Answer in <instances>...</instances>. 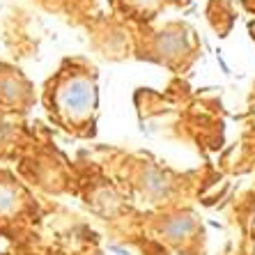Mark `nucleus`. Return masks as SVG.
<instances>
[{
    "instance_id": "nucleus-1",
    "label": "nucleus",
    "mask_w": 255,
    "mask_h": 255,
    "mask_svg": "<svg viewBox=\"0 0 255 255\" xmlns=\"http://www.w3.org/2000/svg\"><path fill=\"white\" fill-rule=\"evenodd\" d=\"M46 106L65 129L88 131L99 108L95 69L83 62H65L46 85Z\"/></svg>"
},
{
    "instance_id": "nucleus-2",
    "label": "nucleus",
    "mask_w": 255,
    "mask_h": 255,
    "mask_svg": "<svg viewBox=\"0 0 255 255\" xmlns=\"http://www.w3.org/2000/svg\"><path fill=\"white\" fill-rule=\"evenodd\" d=\"M152 55L154 60L163 62L168 67H177L182 65L186 58L193 55L196 51V39H193V32H191L186 25L182 23H168L154 32L152 37Z\"/></svg>"
},
{
    "instance_id": "nucleus-3",
    "label": "nucleus",
    "mask_w": 255,
    "mask_h": 255,
    "mask_svg": "<svg viewBox=\"0 0 255 255\" xmlns=\"http://www.w3.org/2000/svg\"><path fill=\"white\" fill-rule=\"evenodd\" d=\"M32 101V88L28 78L12 65L0 62V106L7 111H23Z\"/></svg>"
},
{
    "instance_id": "nucleus-4",
    "label": "nucleus",
    "mask_w": 255,
    "mask_h": 255,
    "mask_svg": "<svg viewBox=\"0 0 255 255\" xmlns=\"http://www.w3.org/2000/svg\"><path fill=\"white\" fill-rule=\"evenodd\" d=\"M25 196L21 186L12 179H0V219H9L21 212Z\"/></svg>"
},
{
    "instance_id": "nucleus-5",
    "label": "nucleus",
    "mask_w": 255,
    "mask_h": 255,
    "mask_svg": "<svg viewBox=\"0 0 255 255\" xmlns=\"http://www.w3.org/2000/svg\"><path fill=\"white\" fill-rule=\"evenodd\" d=\"M122 2H125L127 12L138 18H152L166 5V0H122Z\"/></svg>"
}]
</instances>
